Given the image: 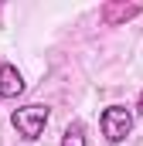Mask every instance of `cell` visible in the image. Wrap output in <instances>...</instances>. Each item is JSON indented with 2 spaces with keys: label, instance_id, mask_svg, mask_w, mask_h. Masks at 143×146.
Listing matches in <instances>:
<instances>
[{
  "label": "cell",
  "instance_id": "1",
  "mask_svg": "<svg viewBox=\"0 0 143 146\" xmlns=\"http://www.w3.org/2000/svg\"><path fill=\"white\" fill-rule=\"evenodd\" d=\"M48 119H51V109L48 106H24V109H14L10 112V126L17 129V136L21 139H27V143H34L37 136L44 133V126H48Z\"/></svg>",
  "mask_w": 143,
  "mask_h": 146
},
{
  "label": "cell",
  "instance_id": "6",
  "mask_svg": "<svg viewBox=\"0 0 143 146\" xmlns=\"http://www.w3.org/2000/svg\"><path fill=\"white\" fill-rule=\"evenodd\" d=\"M133 112H140V115H143V92H140V99H136V109H133Z\"/></svg>",
  "mask_w": 143,
  "mask_h": 146
},
{
  "label": "cell",
  "instance_id": "7",
  "mask_svg": "<svg viewBox=\"0 0 143 146\" xmlns=\"http://www.w3.org/2000/svg\"><path fill=\"white\" fill-rule=\"evenodd\" d=\"M0 68H3V61H0Z\"/></svg>",
  "mask_w": 143,
  "mask_h": 146
},
{
  "label": "cell",
  "instance_id": "3",
  "mask_svg": "<svg viewBox=\"0 0 143 146\" xmlns=\"http://www.w3.org/2000/svg\"><path fill=\"white\" fill-rule=\"evenodd\" d=\"M24 92V75L17 72V65H7L0 68V99H17Z\"/></svg>",
  "mask_w": 143,
  "mask_h": 146
},
{
  "label": "cell",
  "instance_id": "5",
  "mask_svg": "<svg viewBox=\"0 0 143 146\" xmlns=\"http://www.w3.org/2000/svg\"><path fill=\"white\" fill-rule=\"evenodd\" d=\"M61 146H89L85 126H82V122H68V129H65V136H61Z\"/></svg>",
  "mask_w": 143,
  "mask_h": 146
},
{
  "label": "cell",
  "instance_id": "2",
  "mask_svg": "<svg viewBox=\"0 0 143 146\" xmlns=\"http://www.w3.org/2000/svg\"><path fill=\"white\" fill-rule=\"evenodd\" d=\"M99 129H102L106 143L119 146L130 133H133V112L126 109V106H106L102 115H99Z\"/></svg>",
  "mask_w": 143,
  "mask_h": 146
},
{
  "label": "cell",
  "instance_id": "4",
  "mask_svg": "<svg viewBox=\"0 0 143 146\" xmlns=\"http://www.w3.org/2000/svg\"><path fill=\"white\" fill-rule=\"evenodd\" d=\"M136 14H143L140 3H106V7H102V21H106L109 27H116V24L136 17Z\"/></svg>",
  "mask_w": 143,
  "mask_h": 146
}]
</instances>
